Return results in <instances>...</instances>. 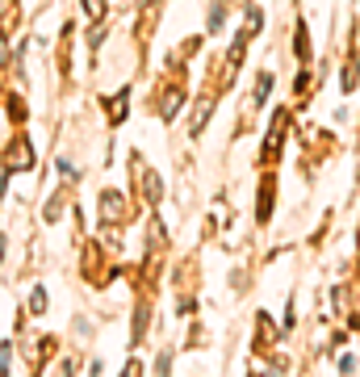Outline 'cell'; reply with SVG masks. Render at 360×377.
<instances>
[{"instance_id": "cell-7", "label": "cell", "mask_w": 360, "mask_h": 377, "mask_svg": "<svg viewBox=\"0 0 360 377\" xmlns=\"http://www.w3.org/2000/svg\"><path fill=\"white\" fill-rule=\"evenodd\" d=\"M30 310H34V314L46 310V289H34V294H30Z\"/></svg>"}, {"instance_id": "cell-4", "label": "cell", "mask_w": 360, "mask_h": 377, "mask_svg": "<svg viewBox=\"0 0 360 377\" xmlns=\"http://www.w3.org/2000/svg\"><path fill=\"white\" fill-rule=\"evenodd\" d=\"M122 118H126V92H118L109 101V122H122Z\"/></svg>"}, {"instance_id": "cell-8", "label": "cell", "mask_w": 360, "mask_h": 377, "mask_svg": "<svg viewBox=\"0 0 360 377\" xmlns=\"http://www.w3.org/2000/svg\"><path fill=\"white\" fill-rule=\"evenodd\" d=\"M84 13L88 17H100V13H105V0H84Z\"/></svg>"}, {"instance_id": "cell-3", "label": "cell", "mask_w": 360, "mask_h": 377, "mask_svg": "<svg viewBox=\"0 0 360 377\" xmlns=\"http://www.w3.org/2000/svg\"><path fill=\"white\" fill-rule=\"evenodd\" d=\"M268 214H273V181H264L260 189V223H268Z\"/></svg>"}, {"instance_id": "cell-6", "label": "cell", "mask_w": 360, "mask_h": 377, "mask_svg": "<svg viewBox=\"0 0 360 377\" xmlns=\"http://www.w3.org/2000/svg\"><path fill=\"white\" fill-rule=\"evenodd\" d=\"M9 114H13V122H25V101L21 96H9Z\"/></svg>"}, {"instance_id": "cell-9", "label": "cell", "mask_w": 360, "mask_h": 377, "mask_svg": "<svg viewBox=\"0 0 360 377\" xmlns=\"http://www.w3.org/2000/svg\"><path fill=\"white\" fill-rule=\"evenodd\" d=\"M0 59H5V38H0Z\"/></svg>"}, {"instance_id": "cell-1", "label": "cell", "mask_w": 360, "mask_h": 377, "mask_svg": "<svg viewBox=\"0 0 360 377\" xmlns=\"http://www.w3.org/2000/svg\"><path fill=\"white\" fill-rule=\"evenodd\" d=\"M0 168L5 172H30L34 168V143L30 139H13V147L0 155Z\"/></svg>"}, {"instance_id": "cell-5", "label": "cell", "mask_w": 360, "mask_h": 377, "mask_svg": "<svg viewBox=\"0 0 360 377\" xmlns=\"http://www.w3.org/2000/svg\"><path fill=\"white\" fill-rule=\"evenodd\" d=\"M268 88H273V72H264V76H260V84H255V105H264Z\"/></svg>"}, {"instance_id": "cell-2", "label": "cell", "mask_w": 360, "mask_h": 377, "mask_svg": "<svg viewBox=\"0 0 360 377\" xmlns=\"http://www.w3.org/2000/svg\"><path fill=\"white\" fill-rule=\"evenodd\" d=\"M100 218H109V223H126V218H130L126 197H122V193H100Z\"/></svg>"}]
</instances>
